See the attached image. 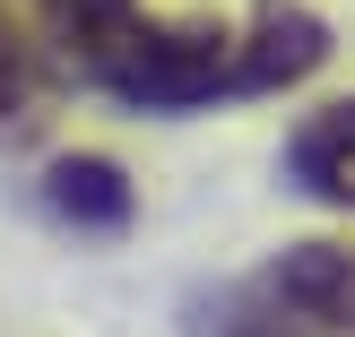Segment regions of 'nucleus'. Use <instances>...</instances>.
<instances>
[{
	"label": "nucleus",
	"mask_w": 355,
	"mask_h": 337,
	"mask_svg": "<svg viewBox=\"0 0 355 337\" xmlns=\"http://www.w3.org/2000/svg\"><path fill=\"white\" fill-rule=\"evenodd\" d=\"M44 86H52V52H44V35H35V9L26 0H0V138L35 130Z\"/></svg>",
	"instance_id": "obj_5"
},
{
	"label": "nucleus",
	"mask_w": 355,
	"mask_h": 337,
	"mask_svg": "<svg viewBox=\"0 0 355 337\" xmlns=\"http://www.w3.org/2000/svg\"><path fill=\"white\" fill-rule=\"evenodd\" d=\"M286 182L304 190V199L355 217V95L347 104H321V113L286 138Z\"/></svg>",
	"instance_id": "obj_3"
},
{
	"label": "nucleus",
	"mask_w": 355,
	"mask_h": 337,
	"mask_svg": "<svg viewBox=\"0 0 355 337\" xmlns=\"http://www.w3.org/2000/svg\"><path fill=\"white\" fill-rule=\"evenodd\" d=\"M44 208L69 234H121L139 199H130V182H121L113 156H61V165L44 173Z\"/></svg>",
	"instance_id": "obj_4"
},
{
	"label": "nucleus",
	"mask_w": 355,
	"mask_h": 337,
	"mask_svg": "<svg viewBox=\"0 0 355 337\" xmlns=\"http://www.w3.org/2000/svg\"><path fill=\"white\" fill-rule=\"evenodd\" d=\"M347 329H355V251L338 242H295L182 303V337H347Z\"/></svg>",
	"instance_id": "obj_2"
},
{
	"label": "nucleus",
	"mask_w": 355,
	"mask_h": 337,
	"mask_svg": "<svg viewBox=\"0 0 355 337\" xmlns=\"http://www.w3.org/2000/svg\"><path fill=\"white\" fill-rule=\"evenodd\" d=\"M52 69L130 104V113H208L277 95L329 61V26L295 0H252L243 17H148L139 0H26Z\"/></svg>",
	"instance_id": "obj_1"
}]
</instances>
